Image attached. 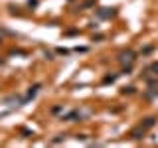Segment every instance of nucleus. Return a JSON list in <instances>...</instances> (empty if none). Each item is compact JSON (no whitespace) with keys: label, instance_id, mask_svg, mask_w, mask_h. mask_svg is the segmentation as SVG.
<instances>
[{"label":"nucleus","instance_id":"nucleus-3","mask_svg":"<svg viewBox=\"0 0 158 148\" xmlns=\"http://www.w3.org/2000/svg\"><path fill=\"white\" fill-rule=\"evenodd\" d=\"M140 134H144V128L142 130H134L132 132V138H140Z\"/></svg>","mask_w":158,"mask_h":148},{"label":"nucleus","instance_id":"nucleus-4","mask_svg":"<svg viewBox=\"0 0 158 148\" xmlns=\"http://www.w3.org/2000/svg\"><path fill=\"white\" fill-rule=\"evenodd\" d=\"M152 69H154V71H156V75H158V63H154V65H152Z\"/></svg>","mask_w":158,"mask_h":148},{"label":"nucleus","instance_id":"nucleus-2","mask_svg":"<svg viewBox=\"0 0 158 148\" xmlns=\"http://www.w3.org/2000/svg\"><path fill=\"white\" fill-rule=\"evenodd\" d=\"M154 124V118H146L144 120V128H148V126H152Z\"/></svg>","mask_w":158,"mask_h":148},{"label":"nucleus","instance_id":"nucleus-1","mask_svg":"<svg viewBox=\"0 0 158 148\" xmlns=\"http://www.w3.org/2000/svg\"><path fill=\"white\" fill-rule=\"evenodd\" d=\"M132 59H134V53H132V51H126V53L120 55V61H128V63H130Z\"/></svg>","mask_w":158,"mask_h":148}]
</instances>
